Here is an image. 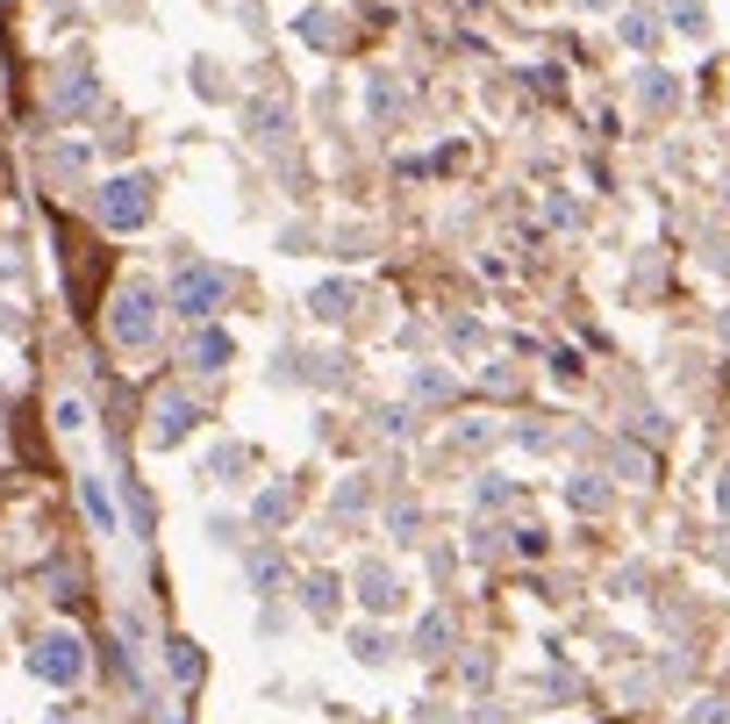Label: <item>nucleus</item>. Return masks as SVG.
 <instances>
[{
	"label": "nucleus",
	"instance_id": "obj_9",
	"mask_svg": "<svg viewBox=\"0 0 730 724\" xmlns=\"http://www.w3.org/2000/svg\"><path fill=\"white\" fill-rule=\"evenodd\" d=\"M358 588H366V610H394V596H401V588H394V574L380 567V560L358 574Z\"/></svg>",
	"mask_w": 730,
	"mask_h": 724
},
{
	"label": "nucleus",
	"instance_id": "obj_8",
	"mask_svg": "<svg viewBox=\"0 0 730 724\" xmlns=\"http://www.w3.org/2000/svg\"><path fill=\"white\" fill-rule=\"evenodd\" d=\"M165 667H172V682H187V689H194V682H201V646H194V638H172Z\"/></svg>",
	"mask_w": 730,
	"mask_h": 724
},
{
	"label": "nucleus",
	"instance_id": "obj_21",
	"mask_svg": "<svg viewBox=\"0 0 730 724\" xmlns=\"http://www.w3.org/2000/svg\"><path fill=\"white\" fill-rule=\"evenodd\" d=\"M723 510H730V481H723Z\"/></svg>",
	"mask_w": 730,
	"mask_h": 724
},
{
	"label": "nucleus",
	"instance_id": "obj_12",
	"mask_svg": "<svg viewBox=\"0 0 730 724\" xmlns=\"http://www.w3.org/2000/svg\"><path fill=\"white\" fill-rule=\"evenodd\" d=\"M308 610H315V617H330V610H337V581H330V574H315V581H308Z\"/></svg>",
	"mask_w": 730,
	"mask_h": 724
},
{
	"label": "nucleus",
	"instance_id": "obj_2",
	"mask_svg": "<svg viewBox=\"0 0 730 724\" xmlns=\"http://www.w3.org/2000/svg\"><path fill=\"white\" fill-rule=\"evenodd\" d=\"M29 674L36 682H51V689H72L86 674V646H79V631H44L29 646Z\"/></svg>",
	"mask_w": 730,
	"mask_h": 724
},
{
	"label": "nucleus",
	"instance_id": "obj_24",
	"mask_svg": "<svg viewBox=\"0 0 730 724\" xmlns=\"http://www.w3.org/2000/svg\"><path fill=\"white\" fill-rule=\"evenodd\" d=\"M0 8H8V0H0Z\"/></svg>",
	"mask_w": 730,
	"mask_h": 724
},
{
	"label": "nucleus",
	"instance_id": "obj_19",
	"mask_svg": "<svg viewBox=\"0 0 730 724\" xmlns=\"http://www.w3.org/2000/svg\"><path fill=\"white\" fill-rule=\"evenodd\" d=\"M358 660H387V638H380V631H358Z\"/></svg>",
	"mask_w": 730,
	"mask_h": 724
},
{
	"label": "nucleus",
	"instance_id": "obj_4",
	"mask_svg": "<svg viewBox=\"0 0 730 724\" xmlns=\"http://www.w3.org/2000/svg\"><path fill=\"white\" fill-rule=\"evenodd\" d=\"M222 287H230V280H222L215 266H187V273L172 280V309L201 323V316H215V309H222Z\"/></svg>",
	"mask_w": 730,
	"mask_h": 724
},
{
	"label": "nucleus",
	"instance_id": "obj_20",
	"mask_svg": "<svg viewBox=\"0 0 730 724\" xmlns=\"http://www.w3.org/2000/svg\"><path fill=\"white\" fill-rule=\"evenodd\" d=\"M573 502H580V510H602V502H609V495H602L595 481H573Z\"/></svg>",
	"mask_w": 730,
	"mask_h": 724
},
{
	"label": "nucleus",
	"instance_id": "obj_13",
	"mask_svg": "<svg viewBox=\"0 0 730 724\" xmlns=\"http://www.w3.org/2000/svg\"><path fill=\"white\" fill-rule=\"evenodd\" d=\"M129 488V517H136V531H151V495H144V481H122Z\"/></svg>",
	"mask_w": 730,
	"mask_h": 724
},
{
	"label": "nucleus",
	"instance_id": "obj_3",
	"mask_svg": "<svg viewBox=\"0 0 730 724\" xmlns=\"http://www.w3.org/2000/svg\"><path fill=\"white\" fill-rule=\"evenodd\" d=\"M94 216H101L108 230H144L151 223V180H108L101 187V201H94Z\"/></svg>",
	"mask_w": 730,
	"mask_h": 724
},
{
	"label": "nucleus",
	"instance_id": "obj_22",
	"mask_svg": "<svg viewBox=\"0 0 730 724\" xmlns=\"http://www.w3.org/2000/svg\"><path fill=\"white\" fill-rule=\"evenodd\" d=\"M51 724H72V717H51Z\"/></svg>",
	"mask_w": 730,
	"mask_h": 724
},
{
	"label": "nucleus",
	"instance_id": "obj_17",
	"mask_svg": "<svg viewBox=\"0 0 730 724\" xmlns=\"http://www.w3.org/2000/svg\"><path fill=\"white\" fill-rule=\"evenodd\" d=\"M301 36H308V44H337V29H330V15H323V8L308 15V29H301Z\"/></svg>",
	"mask_w": 730,
	"mask_h": 724
},
{
	"label": "nucleus",
	"instance_id": "obj_10",
	"mask_svg": "<svg viewBox=\"0 0 730 724\" xmlns=\"http://www.w3.org/2000/svg\"><path fill=\"white\" fill-rule=\"evenodd\" d=\"M94 101V79L86 72H65V87H58V101H51V115H79V108Z\"/></svg>",
	"mask_w": 730,
	"mask_h": 724
},
{
	"label": "nucleus",
	"instance_id": "obj_23",
	"mask_svg": "<svg viewBox=\"0 0 730 724\" xmlns=\"http://www.w3.org/2000/svg\"><path fill=\"white\" fill-rule=\"evenodd\" d=\"M165 724H180V717H165Z\"/></svg>",
	"mask_w": 730,
	"mask_h": 724
},
{
	"label": "nucleus",
	"instance_id": "obj_18",
	"mask_svg": "<svg viewBox=\"0 0 730 724\" xmlns=\"http://www.w3.org/2000/svg\"><path fill=\"white\" fill-rule=\"evenodd\" d=\"M645 101H652V108H666V101H673V87H666V72H645Z\"/></svg>",
	"mask_w": 730,
	"mask_h": 724
},
{
	"label": "nucleus",
	"instance_id": "obj_11",
	"mask_svg": "<svg viewBox=\"0 0 730 724\" xmlns=\"http://www.w3.org/2000/svg\"><path fill=\"white\" fill-rule=\"evenodd\" d=\"M444 638H451V617H444V610H430V617H423V631H416V646H423V653H437Z\"/></svg>",
	"mask_w": 730,
	"mask_h": 724
},
{
	"label": "nucleus",
	"instance_id": "obj_6",
	"mask_svg": "<svg viewBox=\"0 0 730 724\" xmlns=\"http://www.w3.org/2000/svg\"><path fill=\"white\" fill-rule=\"evenodd\" d=\"M79 502H86V524H94V531H108V538L122 531V517H115V502H108V488L94 481V474H86V481H79Z\"/></svg>",
	"mask_w": 730,
	"mask_h": 724
},
{
	"label": "nucleus",
	"instance_id": "obj_14",
	"mask_svg": "<svg viewBox=\"0 0 730 724\" xmlns=\"http://www.w3.org/2000/svg\"><path fill=\"white\" fill-rule=\"evenodd\" d=\"M344 309H351V287H323L315 294V316H344Z\"/></svg>",
	"mask_w": 730,
	"mask_h": 724
},
{
	"label": "nucleus",
	"instance_id": "obj_15",
	"mask_svg": "<svg viewBox=\"0 0 730 724\" xmlns=\"http://www.w3.org/2000/svg\"><path fill=\"white\" fill-rule=\"evenodd\" d=\"M58 431H65V438H79V431H86V409H79V402H72V395L58 402Z\"/></svg>",
	"mask_w": 730,
	"mask_h": 724
},
{
	"label": "nucleus",
	"instance_id": "obj_5",
	"mask_svg": "<svg viewBox=\"0 0 730 724\" xmlns=\"http://www.w3.org/2000/svg\"><path fill=\"white\" fill-rule=\"evenodd\" d=\"M194 431V402L187 395H158L151 402V445H180Z\"/></svg>",
	"mask_w": 730,
	"mask_h": 724
},
{
	"label": "nucleus",
	"instance_id": "obj_16",
	"mask_svg": "<svg viewBox=\"0 0 730 724\" xmlns=\"http://www.w3.org/2000/svg\"><path fill=\"white\" fill-rule=\"evenodd\" d=\"M673 22H680L688 36H702V8H695V0H673Z\"/></svg>",
	"mask_w": 730,
	"mask_h": 724
},
{
	"label": "nucleus",
	"instance_id": "obj_1",
	"mask_svg": "<svg viewBox=\"0 0 730 724\" xmlns=\"http://www.w3.org/2000/svg\"><path fill=\"white\" fill-rule=\"evenodd\" d=\"M108 330H115V345H151V338H158V287H151V280H129V287L115 294Z\"/></svg>",
	"mask_w": 730,
	"mask_h": 724
},
{
	"label": "nucleus",
	"instance_id": "obj_7",
	"mask_svg": "<svg viewBox=\"0 0 730 724\" xmlns=\"http://www.w3.org/2000/svg\"><path fill=\"white\" fill-rule=\"evenodd\" d=\"M187 359H194V373H222V366H230V338H222V330H201L187 345Z\"/></svg>",
	"mask_w": 730,
	"mask_h": 724
}]
</instances>
